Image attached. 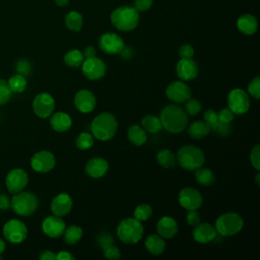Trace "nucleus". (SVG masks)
<instances>
[{"instance_id":"f257e3e1","label":"nucleus","mask_w":260,"mask_h":260,"mask_svg":"<svg viewBox=\"0 0 260 260\" xmlns=\"http://www.w3.org/2000/svg\"><path fill=\"white\" fill-rule=\"evenodd\" d=\"M161 126L171 133H181L188 125V116L184 108L172 104L166 106L159 115Z\"/></svg>"},{"instance_id":"f03ea898","label":"nucleus","mask_w":260,"mask_h":260,"mask_svg":"<svg viewBox=\"0 0 260 260\" xmlns=\"http://www.w3.org/2000/svg\"><path fill=\"white\" fill-rule=\"evenodd\" d=\"M117 119L113 114L109 112H103L99 114L96 117H94L90 124L92 136L102 141H107L113 138L117 132Z\"/></svg>"},{"instance_id":"7ed1b4c3","label":"nucleus","mask_w":260,"mask_h":260,"mask_svg":"<svg viewBox=\"0 0 260 260\" xmlns=\"http://www.w3.org/2000/svg\"><path fill=\"white\" fill-rule=\"evenodd\" d=\"M176 159L181 168L187 171H196L203 166L205 155L195 145H184L178 150Z\"/></svg>"},{"instance_id":"20e7f679","label":"nucleus","mask_w":260,"mask_h":260,"mask_svg":"<svg viewBox=\"0 0 260 260\" xmlns=\"http://www.w3.org/2000/svg\"><path fill=\"white\" fill-rule=\"evenodd\" d=\"M111 21L117 29L129 31L137 26L139 22V13L134 7L121 6L112 12Z\"/></svg>"},{"instance_id":"39448f33","label":"nucleus","mask_w":260,"mask_h":260,"mask_svg":"<svg viewBox=\"0 0 260 260\" xmlns=\"http://www.w3.org/2000/svg\"><path fill=\"white\" fill-rule=\"evenodd\" d=\"M117 236L125 244H136L143 236V225L136 218H124L117 226Z\"/></svg>"},{"instance_id":"423d86ee","label":"nucleus","mask_w":260,"mask_h":260,"mask_svg":"<svg viewBox=\"0 0 260 260\" xmlns=\"http://www.w3.org/2000/svg\"><path fill=\"white\" fill-rule=\"evenodd\" d=\"M38 198L31 192H18L12 196L10 206L13 211L21 216H28L32 214L38 208Z\"/></svg>"},{"instance_id":"0eeeda50","label":"nucleus","mask_w":260,"mask_h":260,"mask_svg":"<svg viewBox=\"0 0 260 260\" xmlns=\"http://www.w3.org/2000/svg\"><path fill=\"white\" fill-rule=\"evenodd\" d=\"M244 225L243 218L236 212H225L215 221V231L220 236L229 237L238 234Z\"/></svg>"},{"instance_id":"6e6552de","label":"nucleus","mask_w":260,"mask_h":260,"mask_svg":"<svg viewBox=\"0 0 260 260\" xmlns=\"http://www.w3.org/2000/svg\"><path fill=\"white\" fill-rule=\"evenodd\" d=\"M228 106L235 115H243L250 108L249 95L242 88H234L228 94Z\"/></svg>"},{"instance_id":"1a4fd4ad","label":"nucleus","mask_w":260,"mask_h":260,"mask_svg":"<svg viewBox=\"0 0 260 260\" xmlns=\"http://www.w3.org/2000/svg\"><path fill=\"white\" fill-rule=\"evenodd\" d=\"M3 235L8 242L18 244L25 240L27 229L22 221L18 219H10L3 226Z\"/></svg>"},{"instance_id":"9d476101","label":"nucleus","mask_w":260,"mask_h":260,"mask_svg":"<svg viewBox=\"0 0 260 260\" xmlns=\"http://www.w3.org/2000/svg\"><path fill=\"white\" fill-rule=\"evenodd\" d=\"M179 203L187 210H197L203 203V198L200 192L194 188H183L178 195Z\"/></svg>"},{"instance_id":"9b49d317","label":"nucleus","mask_w":260,"mask_h":260,"mask_svg":"<svg viewBox=\"0 0 260 260\" xmlns=\"http://www.w3.org/2000/svg\"><path fill=\"white\" fill-rule=\"evenodd\" d=\"M82 73L84 76L90 80H98L106 74V64L105 62L96 57L85 58L81 64Z\"/></svg>"},{"instance_id":"f8f14e48","label":"nucleus","mask_w":260,"mask_h":260,"mask_svg":"<svg viewBox=\"0 0 260 260\" xmlns=\"http://www.w3.org/2000/svg\"><path fill=\"white\" fill-rule=\"evenodd\" d=\"M55 109V101L48 92H41L34 99L32 110L40 118H48Z\"/></svg>"},{"instance_id":"ddd939ff","label":"nucleus","mask_w":260,"mask_h":260,"mask_svg":"<svg viewBox=\"0 0 260 260\" xmlns=\"http://www.w3.org/2000/svg\"><path fill=\"white\" fill-rule=\"evenodd\" d=\"M99 46L103 52L110 55L120 54L125 48L122 38L114 32H106L102 35L99 40Z\"/></svg>"},{"instance_id":"4468645a","label":"nucleus","mask_w":260,"mask_h":260,"mask_svg":"<svg viewBox=\"0 0 260 260\" xmlns=\"http://www.w3.org/2000/svg\"><path fill=\"white\" fill-rule=\"evenodd\" d=\"M27 183H28V176L22 169L11 170L7 174L6 180H5L7 190L12 194L23 191Z\"/></svg>"},{"instance_id":"2eb2a0df","label":"nucleus","mask_w":260,"mask_h":260,"mask_svg":"<svg viewBox=\"0 0 260 260\" xmlns=\"http://www.w3.org/2000/svg\"><path fill=\"white\" fill-rule=\"evenodd\" d=\"M166 94L170 101L181 104L191 98V89L189 85L183 81H173L168 85Z\"/></svg>"},{"instance_id":"dca6fc26","label":"nucleus","mask_w":260,"mask_h":260,"mask_svg":"<svg viewBox=\"0 0 260 260\" xmlns=\"http://www.w3.org/2000/svg\"><path fill=\"white\" fill-rule=\"evenodd\" d=\"M56 164L55 156L52 152L47 150H41L35 153L30 159L31 168L38 173L50 172Z\"/></svg>"},{"instance_id":"f3484780","label":"nucleus","mask_w":260,"mask_h":260,"mask_svg":"<svg viewBox=\"0 0 260 260\" xmlns=\"http://www.w3.org/2000/svg\"><path fill=\"white\" fill-rule=\"evenodd\" d=\"M66 229L65 222L60 216L51 215L46 217L42 222L43 232L50 238H59Z\"/></svg>"},{"instance_id":"a211bd4d","label":"nucleus","mask_w":260,"mask_h":260,"mask_svg":"<svg viewBox=\"0 0 260 260\" xmlns=\"http://www.w3.org/2000/svg\"><path fill=\"white\" fill-rule=\"evenodd\" d=\"M176 73L184 81L193 80L198 75V65L192 59H182L177 63Z\"/></svg>"},{"instance_id":"6ab92c4d","label":"nucleus","mask_w":260,"mask_h":260,"mask_svg":"<svg viewBox=\"0 0 260 260\" xmlns=\"http://www.w3.org/2000/svg\"><path fill=\"white\" fill-rule=\"evenodd\" d=\"M74 105L81 113H90L96 105V100L93 93L87 89H81L74 96Z\"/></svg>"},{"instance_id":"aec40b11","label":"nucleus","mask_w":260,"mask_h":260,"mask_svg":"<svg viewBox=\"0 0 260 260\" xmlns=\"http://www.w3.org/2000/svg\"><path fill=\"white\" fill-rule=\"evenodd\" d=\"M72 198L67 193H60L55 196L51 202V210L54 215H67L72 209Z\"/></svg>"},{"instance_id":"412c9836","label":"nucleus","mask_w":260,"mask_h":260,"mask_svg":"<svg viewBox=\"0 0 260 260\" xmlns=\"http://www.w3.org/2000/svg\"><path fill=\"white\" fill-rule=\"evenodd\" d=\"M192 236L196 242L201 244H206L214 240V238L216 237V231H215V228L212 226L210 223L199 222L193 229Z\"/></svg>"},{"instance_id":"4be33fe9","label":"nucleus","mask_w":260,"mask_h":260,"mask_svg":"<svg viewBox=\"0 0 260 260\" xmlns=\"http://www.w3.org/2000/svg\"><path fill=\"white\" fill-rule=\"evenodd\" d=\"M84 170L89 177L93 179H99L107 174L109 170V165L108 161L103 157H92L87 160Z\"/></svg>"},{"instance_id":"5701e85b","label":"nucleus","mask_w":260,"mask_h":260,"mask_svg":"<svg viewBox=\"0 0 260 260\" xmlns=\"http://www.w3.org/2000/svg\"><path fill=\"white\" fill-rule=\"evenodd\" d=\"M156 231L164 239H172L178 233V223L171 216H162L156 223Z\"/></svg>"},{"instance_id":"b1692460","label":"nucleus","mask_w":260,"mask_h":260,"mask_svg":"<svg viewBox=\"0 0 260 260\" xmlns=\"http://www.w3.org/2000/svg\"><path fill=\"white\" fill-rule=\"evenodd\" d=\"M50 124L55 131L65 132L71 127L72 120L68 114L64 112H57L51 117Z\"/></svg>"},{"instance_id":"393cba45","label":"nucleus","mask_w":260,"mask_h":260,"mask_svg":"<svg viewBox=\"0 0 260 260\" xmlns=\"http://www.w3.org/2000/svg\"><path fill=\"white\" fill-rule=\"evenodd\" d=\"M144 246L150 254L159 255L165 251L166 242L159 235H149L144 242Z\"/></svg>"},{"instance_id":"a878e982","label":"nucleus","mask_w":260,"mask_h":260,"mask_svg":"<svg viewBox=\"0 0 260 260\" xmlns=\"http://www.w3.org/2000/svg\"><path fill=\"white\" fill-rule=\"evenodd\" d=\"M257 20L251 14H243L238 18L237 26L245 35H253L257 30Z\"/></svg>"},{"instance_id":"bb28decb","label":"nucleus","mask_w":260,"mask_h":260,"mask_svg":"<svg viewBox=\"0 0 260 260\" xmlns=\"http://www.w3.org/2000/svg\"><path fill=\"white\" fill-rule=\"evenodd\" d=\"M127 136H128L129 141L136 146H140V145L144 144L147 139L146 131L138 125L130 126L127 130Z\"/></svg>"},{"instance_id":"cd10ccee","label":"nucleus","mask_w":260,"mask_h":260,"mask_svg":"<svg viewBox=\"0 0 260 260\" xmlns=\"http://www.w3.org/2000/svg\"><path fill=\"white\" fill-rule=\"evenodd\" d=\"M210 131V126L205 121H195L188 128L189 135L194 139H201L208 135Z\"/></svg>"},{"instance_id":"c85d7f7f","label":"nucleus","mask_w":260,"mask_h":260,"mask_svg":"<svg viewBox=\"0 0 260 260\" xmlns=\"http://www.w3.org/2000/svg\"><path fill=\"white\" fill-rule=\"evenodd\" d=\"M82 235H83L82 229L78 225L72 224V225L65 229L62 236L64 237V241H65L66 244L73 245V244H76L77 242L80 241V239L82 238Z\"/></svg>"},{"instance_id":"c756f323","label":"nucleus","mask_w":260,"mask_h":260,"mask_svg":"<svg viewBox=\"0 0 260 260\" xmlns=\"http://www.w3.org/2000/svg\"><path fill=\"white\" fill-rule=\"evenodd\" d=\"M142 128L149 133H157L161 130L162 126L158 117L153 115H146L141 120Z\"/></svg>"},{"instance_id":"7c9ffc66","label":"nucleus","mask_w":260,"mask_h":260,"mask_svg":"<svg viewBox=\"0 0 260 260\" xmlns=\"http://www.w3.org/2000/svg\"><path fill=\"white\" fill-rule=\"evenodd\" d=\"M66 26L73 31H79L83 24V17L77 11H70L65 16Z\"/></svg>"},{"instance_id":"2f4dec72","label":"nucleus","mask_w":260,"mask_h":260,"mask_svg":"<svg viewBox=\"0 0 260 260\" xmlns=\"http://www.w3.org/2000/svg\"><path fill=\"white\" fill-rule=\"evenodd\" d=\"M156 160L159 166H161L166 169L174 168L177 164L176 155L169 149L159 150L156 154Z\"/></svg>"},{"instance_id":"473e14b6","label":"nucleus","mask_w":260,"mask_h":260,"mask_svg":"<svg viewBox=\"0 0 260 260\" xmlns=\"http://www.w3.org/2000/svg\"><path fill=\"white\" fill-rule=\"evenodd\" d=\"M84 60L83 53L77 49L68 51L64 56V62L69 67H79Z\"/></svg>"},{"instance_id":"72a5a7b5","label":"nucleus","mask_w":260,"mask_h":260,"mask_svg":"<svg viewBox=\"0 0 260 260\" xmlns=\"http://www.w3.org/2000/svg\"><path fill=\"white\" fill-rule=\"evenodd\" d=\"M195 179L199 184L203 186H209L214 182V174L210 169L201 167L196 170Z\"/></svg>"},{"instance_id":"f704fd0d","label":"nucleus","mask_w":260,"mask_h":260,"mask_svg":"<svg viewBox=\"0 0 260 260\" xmlns=\"http://www.w3.org/2000/svg\"><path fill=\"white\" fill-rule=\"evenodd\" d=\"M8 86L11 90V92L14 93H20L23 92L25 87H26V80L25 77L20 75V74H15L9 78L7 81Z\"/></svg>"},{"instance_id":"c9c22d12","label":"nucleus","mask_w":260,"mask_h":260,"mask_svg":"<svg viewBox=\"0 0 260 260\" xmlns=\"http://www.w3.org/2000/svg\"><path fill=\"white\" fill-rule=\"evenodd\" d=\"M75 143L78 149H81V150L88 149L93 145V136L88 132H81L76 137Z\"/></svg>"},{"instance_id":"e433bc0d","label":"nucleus","mask_w":260,"mask_h":260,"mask_svg":"<svg viewBox=\"0 0 260 260\" xmlns=\"http://www.w3.org/2000/svg\"><path fill=\"white\" fill-rule=\"evenodd\" d=\"M151 213H152L151 206L149 204L142 203L136 206L134 210V218L138 219L139 221H144L151 216Z\"/></svg>"},{"instance_id":"4c0bfd02","label":"nucleus","mask_w":260,"mask_h":260,"mask_svg":"<svg viewBox=\"0 0 260 260\" xmlns=\"http://www.w3.org/2000/svg\"><path fill=\"white\" fill-rule=\"evenodd\" d=\"M202 107H201V104L199 103L198 100L196 99H189L185 102V106H184V110L187 114L191 115V116H194V115H197L198 113H200Z\"/></svg>"},{"instance_id":"58836bf2","label":"nucleus","mask_w":260,"mask_h":260,"mask_svg":"<svg viewBox=\"0 0 260 260\" xmlns=\"http://www.w3.org/2000/svg\"><path fill=\"white\" fill-rule=\"evenodd\" d=\"M248 92L254 99L258 100L260 96V77L259 75L255 76L248 84Z\"/></svg>"},{"instance_id":"ea45409f","label":"nucleus","mask_w":260,"mask_h":260,"mask_svg":"<svg viewBox=\"0 0 260 260\" xmlns=\"http://www.w3.org/2000/svg\"><path fill=\"white\" fill-rule=\"evenodd\" d=\"M11 90L8 86L7 81L0 79V105L6 104L11 98Z\"/></svg>"},{"instance_id":"a19ab883","label":"nucleus","mask_w":260,"mask_h":260,"mask_svg":"<svg viewBox=\"0 0 260 260\" xmlns=\"http://www.w3.org/2000/svg\"><path fill=\"white\" fill-rule=\"evenodd\" d=\"M250 161L251 165L257 170H260V145L256 144L250 152Z\"/></svg>"},{"instance_id":"79ce46f5","label":"nucleus","mask_w":260,"mask_h":260,"mask_svg":"<svg viewBox=\"0 0 260 260\" xmlns=\"http://www.w3.org/2000/svg\"><path fill=\"white\" fill-rule=\"evenodd\" d=\"M217 117H218V121L220 123L223 124H231V122L234 120L235 118V114L229 109V108H224L222 110H220L217 113Z\"/></svg>"},{"instance_id":"37998d69","label":"nucleus","mask_w":260,"mask_h":260,"mask_svg":"<svg viewBox=\"0 0 260 260\" xmlns=\"http://www.w3.org/2000/svg\"><path fill=\"white\" fill-rule=\"evenodd\" d=\"M15 70H16L17 74H20L25 77L26 75L29 74V72L31 70V66H30L29 62H27L26 60H19L15 65Z\"/></svg>"},{"instance_id":"c03bdc74","label":"nucleus","mask_w":260,"mask_h":260,"mask_svg":"<svg viewBox=\"0 0 260 260\" xmlns=\"http://www.w3.org/2000/svg\"><path fill=\"white\" fill-rule=\"evenodd\" d=\"M104 249V256L108 259H119L121 257V253H120V250L114 246L113 244L112 245H109Z\"/></svg>"},{"instance_id":"a18cd8bd","label":"nucleus","mask_w":260,"mask_h":260,"mask_svg":"<svg viewBox=\"0 0 260 260\" xmlns=\"http://www.w3.org/2000/svg\"><path fill=\"white\" fill-rule=\"evenodd\" d=\"M203 117H204V121L210 126V129L212 127H214L219 122L218 117H217V113L214 110H211V109L205 111Z\"/></svg>"},{"instance_id":"49530a36","label":"nucleus","mask_w":260,"mask_h":260,"mask_svg":"<svg viewBox=\"0 0 260 260\" xmlns=\"http://www.w3.org/2000/svg\"><path fill=\"white\" fill-rule=\"evenodd\" d=\"M179 55L182 59H190L194 55V49L190 45H183L179 49Z\"/></svg>"},{"instance_id":"de8ad7c7","label":"nucleus","mask_w":260,"mask_h":260,"mask_svg":"<svg viewBox=\"0 0 260 260\" xmlns=\"http://www.w3.org/2000/svg\"><path fill=\"white\" fill-rule=\"evenodd\" d=\"M186 221L189 225L195 226L200 222V214L197 210H189L187 216H186Z\"/></svg>"},{"instance_id":"09e8293b","label":"nucleus","mask_w":260,"mask_h":260,"mask_svg":"<svg viewBox=\"0 0 260 260\" xmlns=\"http://www.w3.org/2000/svg\"><path fill=\"white\" fill-rule=\"evenodd\" d=\"M231 125L230 124H223L218 122L214 127L211 128V130H213L215 133L219 134V135H228L231 132Z\"/></svg>"},{"instance_id":"8fccbe9b","label":"nucleus","mask_w":260,"mask_h":260,"mask_svg":"<svg viewBox=\"0 0 260 260\" xmlns=\"http://www.w3.org/2000/svg\"><path fill=\"white\" fill-rule=\"evenodd\" d=\"M152 4V0H135L134 8L137 11H145L150 8Z\"/></svg>"},{"instance_id":"3c124183","label":"nucleus","mask_w":260,"mask_h":260,"mask_svg":"<svg viewBox=\"0 0 260 260\" xmlns=\"http://www.w3.org/2000/svg\"><path fill=\"white\" fill-rule=\"evenodd\" d=\"M98 243H99V245H100L102 248H105V247H107V246L113 244V238H112L111 234H109V233H104V234H102V235L99 237Z\"/></svg>"},{"instance_id":"603ef678","label":"nucleus","mask_w":260,"mask_h":260,"mask_svg":"<svg viewBox=\"0 0 260 260\" xmlns=\"http://www.w3.org/2000/svg\"><path fill=\"white\" fill-rule=\"evenodd\" d=\"M10 207V200L5 194H0V210H6Z\"/></svg>"},{"instance_id":"864d4df0","label":"nucleus","mask_w":260,"mask_h":260,"mask_svg":"<svg viewBox=\"0 0 260 260\" xmlns=\"http://www.w3.org/2000/svg\"><path fill=\"white\" fill-rule=\"evenodd\" d=\"M56 259H58V260H74L75 257L67 251H60L56 255Z\"/></svg>"},{"instance_id":"5fc2aeb1","label":"nucleus","mask_w":260,"mask_h":260,"mask_svg":"<svg viewBox=\"0 0 260 260\" xmlns=\"http://www.w3.org/2000/svg\"><path fill=\"white\" fill-rule=\"evenodd\" d=\"M40 259H42V260H54V259H56V254H54L50 250H46V251H43L41 253Z\"/></svg>"},{"instance_id":"6e6d98bb","label":"nucleus","mask_w":260,"mask_h":260,"mask_svg":"<svg viewBox=\"0 0 260 260\" xmlns=\"http://www.w3.org/2000/svg\"><path fill=\"white\" fill-rule=\"evenodd\" d=\"M95 49L92 46H87L83 51L84 58H92L95 57Z\"/></svg>"},{"instance_id":"4d7b16f0","label":"nucleus","mask_w":260,"mask_h":260,"mask_svg":"<svg viewBox=\"0 0 260 260\" xmlns=\"http://www.w3.org/2000/svg\"><path fill=\"white\" fill-rule=\"evenodd\" d=\"M69 0H55V3L58 5V6H66L68 4Z\"/></svg>"},{"instance_id":"13d9d810","label":"nucleus","mask_w":260,"mask_h":260,"mask_svg":"<svg viewBox=\"0 0 260 260\" xmlns=\"http://www.w3.org/2000/svg\"><path fill=\"white\" fill-rule=\"evenodd\" d=\"M5 251V243L2 239H0V255Z\"/></svg>"},{"instance_id":"bf43d9fd","label":"nucleus","mask_w":260,"mask_h":260,"mask_svg":"<svg viewBox=\"0 0 260 260\" xmlns=\"http://www.w3.org/2000/svg\"><path fill=\"white\" fill-rule=\"evenodd\" d=\"M259 177H260V174L258 173V174L256 175V183H257V185L260 184V183H259Z\"/></svg>"}]
</instances>
